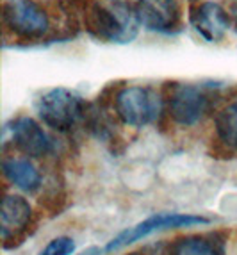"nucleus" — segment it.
<instances>
[{"mask_svg":"<svg viewBox=\"0 0 237 255\" xmlns=\"http://www.w3.org/2000/svg\"><path fill=\"white\" fill-rule=\"evenodd\" d=\"M77 18L95 39L130 43L139 32L135 7L125 0H70Z\"/></svg>","mask_w":237,"mask_h":255,"instance_id":"obj_1","label":"nucleus"},{"mask_svg":"<svg viewBox=\"0 0 237 255\" xmlns=\"http://www.w3.org/2000/svg\"><path fill=\"white\" fill-rule=\"evenodd\" d=\"M36 109L43 124L57 132L72 130L89 113L84 98L68 88H52L45 91L38 98Z\"/></svg>","mask_w":237,"mask_h":255,"instance_id":"obj_2","label":"nucleus"},{"mask_svg":"<svg viewBox=\"0 0 237 255\" xmlns=\"http://www.w3.org/2000/svg\"><path fill=\"white\" fill-rule=\"evenodd\" d=\"M116 116L128 127H146L162 111V98L146 86H125L115 95Z\"/></svg>","mask_w":237,"mask_h":255,"instance_id":"obj_3","label":"nucleus"},{"mask_svg":"<svg viewBox=\"0 0 237 255\" xmlns=\"http://www.w3.org/2000/svg\"><path fill=\"white\" fill-rule=\"evenodd\" d=\"M2 23L14 36L27 41L43 39L50 32V16L36 0H4Z\"/></svg>","mask_w":237,"mask_h":255,"instance_id":"obj_4","label":"nucleus"},{"mask_svg":"<svg viewBox=\"0 0 237 255\" xmlns=\"http://www.w3.org/2000/svg\"><path fill=\"white\" fill-rule=\"evenodd\" d=\"M169 118L180 127H193L202 122L212 107V93L205 86L171 82L166 95Z\"/></svg>","mask_w":237,"mask_h":255,"instance_id":"obj_5","label":"nucleus"},{"mask_svg":"<svg viewBox=\"0 0 237 255\" xmlns=\"http://www.w3.org/2000/svg\"><path fill=\"white\" fill-rule=\"evenodd\" d=\"M209 218L200 216V214H182V213H159L153 216L146 218V220L135 223V225L128 227L127 230L119 232L116 238H113L107 243L106 252L113 254L121 248H127L134 243L141 241V239L148 238L162 230H171V229H182V227H198V225H207Z\"/></svg>","mask_w":237,"mask_h":255,"instance_id":"obj_6","label":"nucleus"},{"mask_svg":"<svg viewBox=\"0 0 237 255\" xmlns=\"http://www.w3.org/2000/svg\"><path fill=\"white\" fill-rule=\"evenodd\" d=\"M141 27L159 34H177L184 27L178 0H137L134 4Z\"/></svg>","mask_w":237,"mask_h":255,"instance_id":"obj_7","label":"nucleus"},{"mask_svg":"<svg viewBox=\"0 0 237 255\" xmlns=\"http://www.w3.org/2000/svg\"><path fill=\"white\" fill-rule=\"evenodd\" d=\"M187 20L196 34L207 43L221 41L232 25L230 14L220 4L211 0H191L187 7Z\"/></svg>","mask_w":237,"mask_h":255,"instance_id":"obj_8","label":"nucleus"},{"mask_svg":"<svg viewBox=\"0 0 237 255\" xmlns=\"http://www.w3.org/2000/svg\"><path fill=\"white\" fill-rule=\"evenodd\" d=\"M32 220V207L20 195H5L0 205V236L4 245L25 234Z\"/></svg>","mask_w":237,"mask_h":255,"instance_id":"obj_9","label":"nucleus"},{"mask_svg":"<svg viewBox=\"0 0 237 255\" xmlns=\"http://www.w3.org/2000/svg\"><path fill=\"white\" fill-rule=\"evenodd\" d=\"M11 136H13V143L18 146V150L29 157H45L52 148L47 132L43 130V127L36 120L29 118V116H21V118L14 120L13 127H11Z\"/></svg>","mask_w":237,"mask_h":255,"instance_id":"obj_10","label":"nucleus"},{"mask_svg":"<svg viewBox=\"0 0 237 255\" xmlns=\"http://www.w3.org/2000/svg\"><path fill=\"white\" fill-rule=\"evenodd\" d=\"M2 171L9 182L25 193L36 191L41 186V175L29 159L5 157L2 161Z\"/></svg>","mask_w":237,"mask_h":255,"instance_id":"obj_11","label":"nucleus"},{"mask_svg":"<svg viewBox=\"0 0 237 255\" xmlns=\"http://www.w3.org/2000/svg\"><path fill=\"white\" fill-rule=\"evenodd\" d=\"M169 255H227V250L218 236H184L171 245Z\"/></svg>","mask_w":237,"mask_h":255,"instance_id":"obj_12","label":"nucleus"},{"mask_svg":"<svg viewBox=\"0 0 237 255\" xmlns=\"http://www.w3.org/2000/svg\"><path fill=\"white\" fill-rule=\"evenodd\" d=\"M216 136L225 148L237 150V100L225 106L218 113Z\"/></svg>","mask_w":237,"mask_h":255,"instance_id":"obj_13","label":"nucleus"},{"mask_svg":"<svg viewBox=\"0 0 237 255\" xmlns=\"http://www.w3.org/2000/svg\"><path fill=\"white\" fill-rule=\"evenodd\" d=\"M75 252V241L68 236L54 238L47 247L39 252V255H72Z\"/></svg>","mask_w":237,"mask_h":255,"instance_id":"obj_14","label":"nucleus"},{"mask_svg":"<svg viewBox=\"0 0 237 255\" xmlns=\"http://www.w3.org/2000/svg\"><path fill=\"white\" fill-rule=\"evenodd\" d=\"M130 255H139V254H130Z\"/></svg>","mask_w":237,"mask_h":255,"instance_id":"obj_15","label":"nucleus"}]
</instances>
